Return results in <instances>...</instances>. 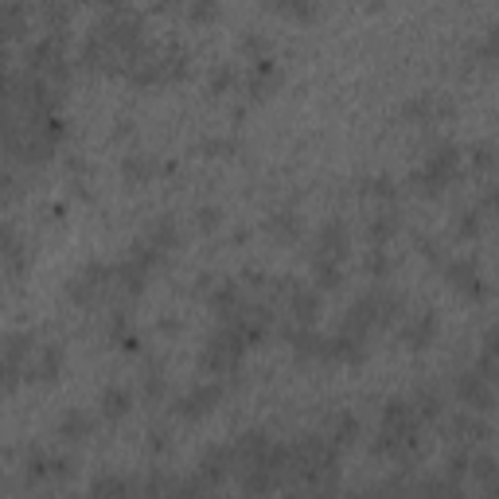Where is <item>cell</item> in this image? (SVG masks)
<instances>
[{"instance_id": "obj_1", "label": "cell", "mask_w": 499, "mask_h": 499, "mask_svg": "<svg viewBox=\"0 0 499 499\" xmlns=\"http://www.w3.org/2000/svg\"><path fill=\"white\" fill-rule=\"evenodd\" d=\"M102 406H105V413H110V418H117V413L129 410V394H125V390H105Z\"/></svg>"}]
</instances>
